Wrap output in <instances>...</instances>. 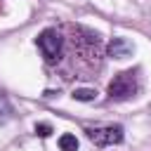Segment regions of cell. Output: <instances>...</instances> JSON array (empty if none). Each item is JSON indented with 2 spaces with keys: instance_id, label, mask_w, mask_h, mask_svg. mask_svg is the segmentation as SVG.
Returning a JSON list of instances; mask_svg holds the SVG:
<instances>
[{
  "instance_id": "cell-1",
  "label": "cell",
  "mask_w": 151,
  "mask_h": 151,
  "mask_svg": "<svg viewBox=\"0 0 151 151\" xmlns=\"http://www.w3.org/2000/svg\"><path fill=\"white\" fill-rule=\"evenodd\" d=\"M134 92H137V73L134 71H120L109 83V97L116 101L130 99Z\"/></svg>"
},
{
  "instance_id": "cell-2",
  "label": "cell",
  "mask_w": 151,
  "mask_h": 151,
  "mask_svg": "<svg viewBox=\"0 0 151 151\" xmlns=\"http://www.w3.org/2000/svg\"><path fill=\"white\" fill-rule=\"evenodd\" d=\"M123 125H97V127H87L85 134L87 139L94 144V146H113V144H120L123 142Z\"/></svg>"
},
{
  "instance_id": "cell-3",
  "label": "cell",
  "mask_w": 151,
  "mask_h": 151,
  "mask_svg": "<svg viewBox=\"0 0 151 151\" xmlns=\"http://www.w3.org/2000/svg\"><path fill=\"white\" fill-rule=\"evenodd\" d=\"M38 47H40V52H42V57L52 64V61H57L59 57H61V50H64V38H61V33L57 31V28H45L40 35H38Z\"/></svg>"
},
{
  "instance_id": "cell-4",
  "label": "cell",
  "mask_w": 151,
  "mask_h": 151,
  "mask_svg": "<svg viewBox=\"0 0 151 151\" xmlns=\"http://www.w3.org/2000/svg\"><path fill=\"white\" fill-rule=\"evenodd\" d=\"M106 52H109V57H113V59H127V57L134 52V45H132L127 38H113V40L109 42Z\"/></svg>"
},
{
  "instance_id": "cell-5",
  "label": "cell",
  "mask_w": 151,
  "mask_h": 151,
  "mask_svg": "<svg viewBox=\"0 0 151 151\" xmlns=\"http://www.w3.org/2000/svg\"><path fill=\"white\" fill-rule=\"evenodd\" d=\"M59 149H61V151H78V139H76V134L64 132V134L59 137Z\"/></svg>"
},
{
  "instance_id": "cell-6",
  "label": "cell",
  "mask_w": 151,
  "mask_h": 151,
  "mask_svg": "<svg viewBox=\"0 0 151 151\" xmlns=\"http://www.w3.org/2000/svg\"><path fill=\"white\" fill-rule=\"evenodd\" d=\"M97 97V90L92 87H80V90H73V99L76 101H92Z\"/></svg>"
},
{
  "instance_id": "cell-7",
  "label": "cell",
  "mask_w": 151,
  "mask_h": 151,
  "mask_svg": "<svg viewBox=\"0 0 151 151\" xmlns=\"http://www.w3.org/2000/svg\"><path fill=\"white\" fill-rule=\"evenodd\" d=\"M35 134H40V137H50V134H52V127H50L47 123H38V125H35Z\"/></svg>"
}]
</instances>
